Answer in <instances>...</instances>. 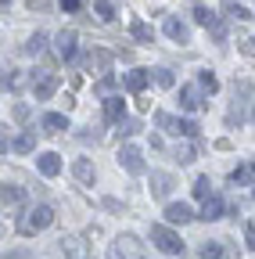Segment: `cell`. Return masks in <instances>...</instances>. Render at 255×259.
<instances>
[{
    "label": "cell",
    "mask_w": 255,
    "mask_h": 259,
    "mask_svg": "<svg viewBox=\"0 0 255 259\" xmlns=\"http://www.w3.org/2000/svg\"><path fill=\"white\" fill-rule=\"evenodd\" d=\"M33 90H36V101H50L54 90H58V76H54V72H47V69L33 72Z\"/></svg>",
    "instance_id": "cell-5"
},
{
    "label": "cell",
    "mask_w": 255,
    "mask_h": 259,
    "mask_svg": "<svg viewBox=\"0 0 255 259\" xmlns=\"http://www.w3.org/2000/svg\"><path fill=\"white\" fill-rule=\"evenodd\" d=\"M151 241L158 245V248H162V252H169V255H183V238L173 231V227H166V223H155L151 227Z\"/></svg>",
    "instance_id": "cell-3"
},
{
    "label": "cell",
    "mask_w": 255,
    "mask_h": 259,
    "mask_svg": "<svg viewBox=\"0 0 255 259\" xmlns=\"http://www.w3.org/2000/svg\"><path fill=\"white\" fill-rule=\"evenodd\" d=\"M190 191H194V198H201V202H205V198H212V180H209V177H198Z\"/></svg>",
    "instance_id": "cell-28"
},
{
    "label": "cell",
    "mask_w": 255,
    "mask_h": 259,
    "mask_svg": "<svg viewBox=\"0 0 255 259\" xmlns=\"http://www.w3.org/2000/svg\"><path fill=\"white\" fill-rule=\"evenodd\" d=\"M43 51H47V36H43V32L29 36V44H25V54H43Z\"/></svg>",
    "instance_id": "cell-29"
},
{
    "label": "cell",
    "mask_w": 255,
    "mask_h": 259,
    "mask_svg": "<svg viewBox=\"0 0 255 259\" xmlns=\"http://www.w3.org/2000/svg\"><path fill=\"white\" fill-rule=\"evenodd\" d=\"M72 177H76L79 184H93V180H97V169H93L90 158H76V162H72Z\"/></svg>",
    "instance_id": "cell-11"
},
{
    "label": "cell",
    "mask_w": 255,
    "mask_h": 259,
    "mask_svg": "<svg viewBox=\"0 0 255 259\" xmlns=\"http://www.w3.org/2000/svg\"><path fill=\"white\" fill-rule=\"evenodd\" d=\"M147 83H151V72H147V69H133V72L122 76V87L130 90V94H144Z\"/></svg>",
    "instance_id": "cell-7"
},
{
    "label": "cell",
    "mask_w": 255,
    "mask_h": 259,
    "mask_svg": "<svg viewBox=\"0 0 255 259\" xmlns=\"http://www.w3.org/2000/svg\"><path fill=\"white\" fill-rule=\"evenodd\" d=\"M130 36H133V40H140V44H151V40H155V29H151L147 22L133 18V22H130Z\"/></svg>",
    "instance_id": "cell-21"
},
{
    "label": "cell",
    "mask_w": 255,
    "mask_h": 259,
    "mask_svg": "<svg viewBox=\"0 0 255 259\" xmlns=\"http://www.w3.org/2000/svg\"><path fill=\"white\" fill-rule=\"evenodd\" d=\"M8 259H36V255L25 252V248H15V252H8Z\"/></svg>",
    "instance_id": "cell-41"
},
{
    "label": "cell",
    "mask_w": 255,
    "mask_h": 259,
    "mask_svg": "<svg viewBox=\"0 0 255 259\" xmlns=\"http://www.w3.org/2000/svg\"><path fill=\"white\" fill-rule=\"evenodd\" d=\"M76 44H79V36H76V29H61L58 36H54V51H58V58H65V61H72V58H76Z\"/></svg>",
    "instance_id": "cell-6"
},
{
    "label": "cell",
    "mask_w": 255,
    "mask_h": 259,
    "mask_svg": "<svg viewBox=\"0 0 255 259\" xmlns=\"http://www.w3.org/2000/svg\"><path fill=\"white\" fill-rule=\"evenodd\" d=\"M209 29H212V40H216V44H223V40H227V22H223V18H216Z\"/></svg>",
    "instance_id": "cell-38"
},
{
    "label": "cell",
    "mask_w": 255,
    "mask_h": 259,
    "mask_svg": "<svg viewBox=\"0 0 255 259\" xmlns=\"http://www.w3.org/2000/svg\"><path fill=\"white\" fill-rule=\"evenodd\" d=\"M155 83H158V87H166V90H169V87H176V76H173L169 69H155Z\"/></svg>",
    "instance_id": "cell-35"
},
{
    "label": "cell",
    "mask_w": 255,
    "mask_h": 259,
    "mask_svg": "<svg viewBox=\"0 0 255 259\" xmlns=\"http://www.w3.org/2000/svg\"><path fill=\"white\" fill-rule=\"evenodd\" d=\"M201 259H223V245L219 241H205L201 245Z\"/></svg>",
    "instance_id": "cell-34"
},
{
    "label": "cell",
    "mask_w": 255,
    "mask_h": 259,
    "mask_svg": "<svg viewBox=\"0 0 255 259\" xmlns=\"http://www.w3.org/2000/svg\"><path fill=\"white\" fill-rule=\"evenodd\" d=\"M36 166H40L43 177H58V173H61V158H58L54 151H43V155L36 158Z\"/></svg>",
    "instance_id": "cell-18"
},
{
    "label": "cell",
    "mask_w": 255,
    "mask_h": 259,
    "mask_svg": "<svg viewBox=\"0 0 255 259\" xmlns=\"http://www.w3.org/2000/svg\"><path fill=\"white\" fill-rule=\"evenodd\" d=\"M61 8H65V11H79V0H61Z\"/></svg>",
    "instance_id": "cell-44"
},
{
    "label": "cell",
    "mask_w": 255,
    "mask_h": 259,
    "mask_svg": "<svg viewBox=\"0 0 255 259\" xmlns=\"http://www.w3.org/2000/svg\"><path fill=\"white\" fill-rule=\"evenodd\" d=\"M244 241H248V248H255V220L244 223Z\"/></svg>",
    "instance_id": "cell-39"
},
{
    "label": "cell",
    "mask_w": 255,
    "mask_h": 259,
    "mask_svg": "<svg viewBox=\"0 0 255 259\" xmlns=\"http://www.w3.org/2000/svg\"><path fill=\"white\" fill-rule=\"evenodd\" d=\"M93 15H97L101 22H112L115 18V8L108 4V0H97V4H93Z\"/></svg>",
    "instance_id": "cell-31"
},
{
    "label": "cell",
    "mask_w": 255,
    "mask_h": 259,
    "mask_svg": "<svg viewBox=\"0 0 255 259\" xmlns=\"http://www.w3.org/2000/svg\"><path fill=\"white\" fill-rule=\"evenodd\" d=\"M0 202H4V212H8V209H18V205L25 202V191H22V187L4 184V187H0Z\"/></svg>",
    "instance_id": "cell-15"
},
{
    "label": "cell",
    "mask_w": 255,
    "mask_h": 259,
    "mask_svg": "<svg viewBox=\"0 0 255 259\" xmlns=\"http://www.w3.org/2000/svg\"><path fill=\"white\" fill-rule=\"evenodd\" d=\"M166 220L173 227H183V223L194 220V212H190V205H183V202H173V205H166Z\"/></svg>",
    "instance_id": "cell-8"
},
{
    "label": "cell",
    "mask_w": 255,
    "mask_h": 259,
    "mask_svg": "<svg viewBox=\"0 0 255 259\" xmlns=\"http://www.w3.org/2000/svg\"><path fill=\"white\" fill-rule=\"evenodd\" d=\"M248 112L255 115V87L248 79H237L234 83V105L227 112V126H244Z\"/></svg>",
    "instance_id": "cell-1"
},
{
    "label": "cell",
    "mask_w": 255,
    "mask_h": 259,
    "mask_svg": "<svg viewBox=\"0 0 255 259\" xmlns=\"http://www.w3.org/2000/svg\"><path fill=\"white\" fill-rule=\"evenodd\" d=\"M255 177V166H251V162H241V166L230 173V184H248Z\"/></svg>",
    "instance_id": "cell-24"
},
{
    "label": "cell",
    "mask_w": 255,
    "mask_h": 259,
    "mask_svg": "<svg viewBox=\"0 0 255 259\" xmlns=\"http://www.w3.org/2000/svg\"><path fill=\"white\" fill-rule=\"evenodd\" d=\"M176 122H180V119H173L169 112H155V126L166 130V134H176Z\"/></svg>",
    "instance_id": "cell-27"
},
{
    "label": "cell",
    "mask_w": 255,
    "mask_h": 259,
    "mask_svg": "<svg viewBox=\"0 0 255 259\" xmlns=\"http://www.w3.org/2000/svg\"><path fill=\"white\" fill-rule=\"evenodd\" d=\"M241 51H244V54H255V36H248V40L241 44Z\"/></svg>",
    "instance_id": "cell-42"
},
{
    "label": "cell",
    "mask_w": 255,
    "mask_h": 259,
    "mask_svg": "<svg viewBox=\"0 0 255 259\" xmlns=\"http://www.w3.org/2000/svg\"><path fill=\"white\" fill-rule=\"evenodd\" d=\"M119 166L126 169V173H133V177H140L147 166H144V155H140V148H133V144H126V148H119Z\"/></svg>",
    "instance_id": "cell-4"
},
{
    "label": "cell",
    "mask_w": 255,
    "mask_h": 259,
    "mask_svg": "<svg viewBox=\"0 0 255 259\" xmlns=\"http://www.w3.org/2000/svg\"><path fill=\"white\" fill-rule=\"evenodd\" d=\"M115 126H119V134H122V137H133L137 130H140V122H137V119H122V122H115Z\"/></svg>",
    "instance_id": "cell-37"
},
{
    "label": "cell",
    "mask_w": 255,
    "mask_h": 259,
    "mask_svg": "<svg viewBox=\"0 0 255 259\" xmlns=\"http://www.w3.org/2000/svg\"><path fill=\"white\" fill-rule=\"evenodd\" d=\"M4 90H18V83H22V76H18V69H4Z\"/></svg>",
    "instance_id": "cell-36"
},
{
    "label": "cell",
    "mask_w": 255,
    "mask_h": 259,
    "mask_svg": "<svg viewBox=\"0 0 255 259\" xmlns=\"http://www.w3.org/2000/svg\"><path fill=\"white\" fill-rule=\"evenodd\" d=\"M173 187H176V180L169 173H151V194H155V198H169Z\"/></svg>",
    "instance_id": "cell-10"
},
{
    "label": "cell",
    "mask_w": 255,
    "mask_h": 259,
    "mask_svg": "<svg viewBox=\"0 0 255 259\" xmlns=\"http://www.w3.org/2000/svg\"><path fill=\"white\" fill-rule=\"evenodd\" d=\"M58 245H61V252H65L69 259H83V255H86V248H83V241H79V238H61Z\"/></svg>",
    "instance_id": "cell-22"
},
{
    "label": "cell",
    "mask_w": 255,
    "mask_h": 259,
    "mask_svg": "<svg viewBox=\"0 0 255 259\" xmlns=\"http://www.w3.org/2000/svg\"><path fill=\"white\" fill-rule=\"evenodd\" d=\"M43 130H47V134H65V130H69V119L61 115V112H47V115H43Z\"/></svg>",
    "instance_id": "cell-19"
},
{
    "label": "cell",
    "mask_w": 255,
    "mask_h": 259,
    "mask_svg": "<svg viewBox=\"0 0 255 259\" xmlns=\"http://www.w3.org/2000/svg\"><path fill=\"white\" fill-rule=\"evenodd\" d=\"M198 220H205V223H212V220H223V198H219V194L205 198V205H201V216H198Z\"/></svg>",
    "instance_id": "cell-17"
},
{
    "label": "cell",
    "mask_w": 255,
    "mask_h": 259,
    "mask_svg": "<svg viewBox=\"0 0 255 259\" xmlns=\"http://www.w3.org/2000/svg\"><path fill=\"white\" fill-rule=\"evenodd\" d=\"M15 119H18V122H25V119H29V105H25V101H18V105H15Z\"/></svg>",
    "instance_id": "cell-40"
},
{
    "label": "cell",
    "mask_w": 255,
    "mask_h": 259,
    "mask_svg": "<svg viewBox=\"0 0 255 259\" xmlns=\"http://www.w3.org/2000/svg\"><path fill=\"white\" fill-rule=\"evenodd\" d=\"M115 87H119V79H115L112 72H105V76H97V83H93V90H97L101 97H112V94H115Z\"/></svg>",
    "instance_id": "cell-23"
},
{
    "label": "cell",
    "mask_w": 255,
    "mask_h": 259,
    "mask_svg": "<svg viewBox=\"0 0 255 259\" xmlns=\"http://www.w3.org/2000/svg\"><path fill=\"white\" fill-rule=\"evenodd\" d=\"M194 22H198V25H205V29H209V25H212V22H216V15H212V11H209V8H205V4H198V8H194Z\"/></svg>",
    "instance_id": "cell-32"
},
{
    "label": "cell",
    "mask_w": 255,
    "mask_h": 259,
    "mask_svg": "<svg viewBox=\"0 0 255 259\" xmlns=\"http://www.w3.org/2000/svg\"><path fill=\"white\" fill-rule=\"evenodd\" d=\"M201 134V130H198V122H190V119H180L176 122V137H187V141H194Z\"/></svg>",
    "instance_id": "cell-25"
},
{
    "label": "cell",
    "mask_w": 255,
    "mask_h": 259,
    "mask_svg": "<svg viewBox=\"0 0 255 259\" xmlns=\"http://www.w3.org/2000/svg\"><path fill=\"white\" fill-rule=\"evenodd\" d=\"M176 162H180V166H190V162H194L198 155H194V148H190V144H176Z\"/></svg>",
    "instance_id": "cell-30"
},
{
    "label": "cell",
    "mask_w": 255,
    "mask_h": 259,
    "mask_svg": "<svg viewBox=\"0 0 255 259\" xmlns=\"http://www.w3.org/2000/svg\"><path fill=\"white\" fill-rule=\"evenodd\" d=\"M166 36H169L173 44H187V40H190V29H187L180 18L169 15V18H166Z\"/></svg>",
    "instance_id": "cell-12"
},
{
    "label": "cell",
    "mask_w": 255,
    "mask_h": 259,
    "mask_svg": "<svg viewBox=\"0 0 255 259\" xmlns=\"http://www.w3.org/2000/svg\"><path fill=\"white\" fill-rule=\"evenodd\" d=\"M11 148H15L18 155H29V151L36 148V134H33V130H22V134L11 141Z\"/></svg>",
    "instance_id": "cell-20"
},
{
    "label": "cell",
    "mask_w": 255,
    "mask_h": 259,
    "mask_svg": "<svg viewBox=\"0 0 255 259\" xmlns=\"http://www.w3.org/2000/svg\"><path fill=\"white\" fill-rule=\"evenodd\" d=\"M86 69H93V72H101V76H105V72L112 69V54L101 51V47H93V51L86 54Z\"/></svg>",
    "instance_id": "cell-9"
},
{
    "label": "cell",
    "mask_w": 255,
    "mask_h": 259,
    "mask_svg": "<svg viewBox=\"0 0 255 259\" xmlns=\"http://www.w3.org/2000/svg\"><path fill=\"white\" fill-rule=\"evenodd\" d=\"M50 223H54V209H50V205H36V209H29V212L18 220V234H22V238H33L36 231H47Z\"/></svg>",
    "instance_id": "cell-2"
},
{
    "label": "cell",
    "mask_w": 255,
    "mask_h": 259,
    "mask_svg": "<svg viewBox=\"0 0 255 259\" xmlns=\"http://www.w3.org/2000/svg\"><path fill=\"white\" fill-rule=\"evenodd\" d=\"M122 115H126V101H122V97H105V119L108 122H122Z\"/></svg>",
    "instance_id": "cell-16"
},
{
    "label": "cell",
    "mask_w": 255,
    "mask_h": 259,
    "mask_svg": "<svg viewBox=\"0 0 255 259\" xmlns=\"http://www.w3.org/2000/svg\"><path fill=\"white\" fill-rule=\"evenodd\" d=\"M205 101H201V94H198V87H180V108L183 112H198Z\"/></svg>",
    "instance_id": "cell-14"
},
{
    "label": "cell",
    "mask_w": 255,
    "mask_h": 259,
    "mask_svg": "<svg viewBox=\"0 0 255 259\" xmlns=\"http://www.w3.org/2000/svg\"><path fill=\"white\" fill-rule=\"evenodd\" d=\"M198 83H201V87H205L209 94H216V90H219V79H216V76H212L209 69H201V72H198Z\"/></svg>",
    "instance_id": "cell-33"
},
{
    "label": "cell",
    "mask_w": 255,
    "mask_h": 259,
    "mask_svg": "<svg viewBox=\"0 0 255 259\" xmlns=\"http://www.w3.org/2000/svg\"><path fill=\"white\" fill-rule=\"evenodd\" d=\"M137 248H140V245H137L133 234H122V238L115 241V252H112L108 259H130V255H137Z\"/></svg>",
    "instance_id": "cell-13"
},
{
    "label": "cell",
    "mask_w": 255,
    "mask_h": 259,
    "mask_svg": "<svg viewBox=\"0 0 255 259\" xmlns=\"http://www.w3.org/2000/svg\"><path fill=\"white\" fill-rule=\"evenodd\" d=\"M223 8H227V15H230V18H237V22H248V18H251V11H248L244 4H237V0H227Z\"/></svg>",
    "instance_id": "cell-26"
},
{
    "label": "cell",
    "mask_w": 255,
    "mask_h": 259,
    "mask_svg": "<svg viewBox=\"0 0 255 259\" xmlns=\"http://www.w3.org/2000/svg\"><path fill=\"white\" fill-rule=\"evenodd\" d=\"M29 8H33V11H47V0H29Z\"/></svg>",
    "instance_id": "cell-43"
}]
</instances>
